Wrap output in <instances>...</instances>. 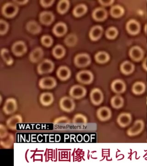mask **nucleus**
Returning <instances> with one entry per match:
<instances>
[{
    "instance_id": "obj_6",
    "label": "nucleus",
    "mask_w": 147,
    "mask_h": 166,
    "mask_svg": "<svg viewBox=\"0 0 147 166\" xmlns=\"http://www.w3.org/2000/svg\"><path fill=\"white\" fill-rule=\"evenodd\" d=\"M77 78L80 82L85 84H88L92 81L93 76L90 71H81L78 73Z\"/></svg>"
},
{
    "instance_id": "obj_35",
    "label": "nucleus",
    "mask_w": 147,
    "mask_h": 166,
    "mask_svg": "<svg viewBox=\"0 0 147 166\" xmlns=\"http://www.w3.org/2000/svg\"><path fill=\"white\" fill-rule=\"evenodd\" d=\"M117 33V31L115 28L111 27L107 30L106 35L107 37L109 39H113L116 36Z\"/></svg>"
},
{
    "instance_id": "obj_17",
    "label": "nucleus",
    "mask_w": 147,
    "mask_h": 166,
    "mask_svg": "<svg viewBox=\"0 0 147 166\" xmlns=\"http://www.w3.org/2000/svg\"><path fill=\"white\" fill-rule=\"evenodd\" d=\"M111 88L113 90L117 93L123 92L125 89V85L124 82L120 80H116L112 84Z\"/></svg>"
},
{
    "instance_id": "obj_9",
    "label": "nucleus",
    "mask_w": 147,
    "mask_h": 166,
    "mask_svg": "<svg viewBox=\"0 0 147 166\" xmlns=\"http://www.w3.org/2000/svg\"><path fill=\"white\" fill-rule=\"evenodd\" d=\"M86 93L85 89L79 85H75L71 89L70 94L71 97L76 99H79L84 96Z\"/></svg>"
},
{
    "instance_id": "obj_21",
    "label": "nucleus",
    "mask_w": 147,
    "mask_h": 166,
    "mask_svg": "<svg viewBox=\"0 0 147 166\" xmlns=\"http://www.w3.org/2000/svg\"><path fill=\"white\" fill-rule=\"evenodd\" d=\"M107 13L106 10L102 8H98L94 10L93 13V16L96 20L101 21L106 18Z\"/></svg>"
},
{
    "instance_id": "obj_19",
    "label": "nucleus",
    "mask_w": 147,
    "mask_h": 166,
    "mask_svg": "<svg viewBox=\"0 0 147 166\" xmlns=\"http://www.w3.org/2000/svg\"><path fill=\"white\" fill-rule=\"evenodd\" d=\"M126 27L129 33L132 34H135L138 33L140 29L139 24L134 20H131L129 21L127 24Z\"/></svg>"
},
{
    "instance_id": "obj_23",
    "label": "nucleus",
    "mask_w": 147,
    "mask_h": 166,
    "mask_svg": "<svg viewBox=\"0 0 147 166\" xmlns=\"http://www.w3.org/2000/svg\"><path fill=\"white\" fill-rule=\"evenodd\" d=\"M65 53V50L61 46L58 45L56 46L53 49V54L56 58L59 59L63 57Z\"/></svg>"
},
{
    "instance_id": "obj_27",
    "label": "nucleus",
    "mask_w": 147,
    "mask_h": 166,
    "mask_svg": "<svg viewBox=\"0 0 147 166\" xmlns=\"http://www.w3.org/2000/svg\"><path fill=\"white\" fill-rule=\"evenodd\" d=\"M95 59L97 62L100 63H103L108 61L109 56L107 53L104 52H100L96 54Z\"/></svg>"
},
{
    "instance_id": "obj_31",
    "label": "nucleus",
    "mask_w": 147,
    "mask_h": 166,
    "mask_svg": "<svg viewBox=\"0 0 147 166\" xmlns=\"http://www.w3.org/2000/svg\"><path fill=\"white\" fill-rule=\"evenodd\" d=\"M145 89L144 84L142 82H137L135 83L133 87V92L136 94L142 93Z\"/></svg>"
},
{
    "instance_id": "obj_22",
    "label": "nucleus",
    "mask_w": 147,
    "mask_h": 166,
    "mask_svg": "<svg viewBox=\"0 0 147 166\" xmlns=\"http://www.w3.org/2000/svg\"><path fill=\"white\" fill-rule=\"evenodd\" d=\"M53 99L52 94L49 93H42L40 96V100L41 103L44 105H49L53 102Z\"/></svg>"
},
{
    "instance_id": "obj_18",
    "label": "nucleus",
    "mask_w": 147,
    "mask_h": 166,
    "mask_svg": "<svg viewBox=\"0 0 147 166\" xmlns=\"http://www.w3.org/2000/svg\"><path fill=\"white\" fill-rule=\"evenodd\" d=\"M131 57L136 61L140 60L143 57V52L142 50L138 47L132 48L130 52Z\"/></svg>"
},
{
    "instance_id": "obj_2",
    "label": "nucleus",
    "mask_w": 147,
    "mask_h": 166,
    "mask_svg": "<svg viewBox=\"0 0 147 166\" xmlns=\"http://www.w3.org/2000/svg\"><path fill=\"white\" fill-rule=\"evenodd\" d=\"M54 68L53 62L50 60L45 59L39 64L37 70L39 73L42 74L51 72Z\"/></svg>"
},
{
    "instance_id": "obj_39",
    "label": "nucleus",
    "mask_w": 147,
    "mask_h": 166,
    "mask_svg": "<svg viewBox=\"0 0 147 166\" xmlns=\"http://www.w3.org/2000/svg\"><path fill=\"white\" fill-rule=\"evenodd\" d=\"M14 1L16 2V3L20 4H24L26 3L28 1V0H14L13 1Z\"/></svg>"
},
{
    "instance_id": "obj_34",
    "label": "nucleus",
    "mask_w": 147,
    "mask_h": 166,
    "mask_svg": "<svg viewBox=\"0 0 147 166\" xmlns=\"http://www.w3.org/2000/svg\"><path fill=\"white\" fill-rule=\"evenodd\" d=\"M42 43L45 46L49 47L51 46L53 43V39L51 37L48 35H44L41 38Z\"/></svg>"
},
{
    "instance_id": "obj_33",
    "label": "nucleus",
    "mask_w": 147,
    "mask_h": 166,
    "mask_svg": "<svg viewBox=\"0 0 147 166\" xmlns=\"http://www.w3.org/2000/svg\"><path fill=\"white\" fill-rule=\"evenodd\" d=\"M20 120L21 117L19 116H16L10 118L8 122V125L9 127L12 128H14L16 124Z\"/></svg>"
},
{
    "instance_id": "obj_5",
    "label": "nucleus",
    "mask_w": 147,
    "mask_h": 166,
    "mask_svg": "<svg viewBox=\"0 0 147 166\" xmlns=\"http://www.w3.org/2000/svg\"><path fill=\"white\" fill-rule=\"evenodd\" d=\"M76 65L79 67H84L89 64L90 59L89 56L86 54H81L77 55L74 60Z\"/></svg>"
},
{
    "instance_id": "obj_10",
    "label": "nucleus",
    "mask_w": 147,
    "mask_h": 166,
    "mask_svg": "<svg viewBox=\"0 0 147 166\" xmlns=\"http://www.w3.org/2000/svg\"><path fill=\"white\" fill-rule=\"evenodd\" d=\"M97 115L100 120L102 121H106L110 118L111 112L109 108L106 107H102L97 110Z\"/></svg>"
},
{
    "instance_id": "obj_16",
    "label": "nucleus",
    "mask_w": 147,
    "mask_h": 166,
    "mask_svg": "<svg viewBox=\"0 0 147 166\" xmlns=\"http://www.w3.org/2000/svg\"><path fill=\"white\" fill-rule=\"evenodd\" d=\"M70 75V72L69 69L66 67L62 66L60 67L57 71L58 77L62 80H65L68 79Z\"/></svg>"
},
{
    "instance_id": "obj_40",
    "label": "nucleus",
    "mask_w": 147,
    "mask_h": 166,
    "mask_svg": "<svg viewBox=\"0 0 147 166\" xmlns=\"http://www.w3.org/2000/svg\"><path fill=\"white\" fill-rule=\"evenodd\" d=\"M82 137L80 134L78 135L77 137V140L78 142H81L82 140Z\"/></svg>"
},
{
    "instance_id": "obj_36",
    "label": "nucleus",
    "mask_w": 147,
    "mask_h": 166,
    "mask_svg": "<svg viewBox=\"0 0 147 166\" xmlns=\"http://www.w3.org/2000/svg\"><path fill=\"white\" fill-rule=\"evenodd\" d=\"M8 28V25L5 21L1 19L0 20V33L3 35L7 32Z\"/></svg>"
},
{
    "instance_id": "obj_32",
    "label": "nucleus",
    "mask_w": 147,
    "mask_h": 166,
    "mask_svg": "<svg viewBox=\"0 0 147 166\" xmlns=\"http://www.w3.org/2000/svg\"><path fill=\"white\" fill-rule=\"evenodd\" d=\"M123 103L122 98L118 96L113 97L111 99V103L113 107L117 108L121 105Z\"/></svg>"
},
{
    "instance_id": "obj_25",
    "label": "nucleus",
    "mask_w": 147,
    "mask_h": 166,
    "mask_svg": "<svg viewBox=\"0 0 147 166\" xmlns=\"http://www.w3.org/2000/svg\"><path fill=\"white\" fill-rule=\"evenodd\" d=\"M1 56L5 62L8 65H11L13 63V59L8 50L6 48H3L1 50Z\"/></svg>"
},
{
    "instance_id": "obj_20",
    "label": "nucleus",
    "mask_w": 147,
    "mask_h": 166,
    "mask_svg": "<svg viewBox=\"0 0 147 166\" xmlns=\"http://www.w3.org/2000/svg\"><path fill=\"white\" fill-rule=\"evenodd\" d=\"M102 29L99 26H96L93 27L90 30V36L91 39L95 40L100 38L102 33Z\"/></svg>"
},
{
    "instance_id": "obj_7",
    "label": "nucleus",
    "mask_w": 147,
    "mask_h": 166,
    "mask_svg": "<svg viewBox=\"0 0 147 166\" xmlns=\"http://www.w3.org/2000/svg\"><path fill=\"white\" fill-rule=\"evenodd\" d=\"M56 82L51 77H46L41 79L39 82L40 86L43 89H51L55 86Z\"/></svg>"
},
{
    "instance_id": "obj_1",
    "label": "nucleus",
    "mask_w": 147,
    "mask_h": 166,
    "mask_svg": "<svg viewBox=\"0 0 147 166\" xmlns=\"http://www.w3.org/2000/svg\"><path fill=\"white\" fill-rule=\"evenodd\" d=\"M18 7L15 4L11 2L5 4L2 8L3 14L6 17L11 18L13 17L17 13Z\"/></svg>"
},
{
    "instance_id": "obj_26",
    "label": "nucleus",
    "mask_w": 147,
    "mask_h": 166,
    "mask_svg": "<svg viewBox=\"0 0 147 166\" xmlns=\"http://www.w3.org/2000/svg\"><path fill=\"white\" fill-rule=\"evenodd\" d=\"M69 5V1L66 0L60 1L57 5L58 11L61 14H63L67 10Z\"/></svg>"
},
{
    "instance_id": "obj_8",
    "label": "nucleus",
    "mask_w": 147,
    "mask_h": 166,
    "mask_svg": "<svg viewBox=\"0 0 147 166\" xmlns=\"http://www.w3.org/2000/svg\"><path fill=\"white\" fill-rule=\"evenodd\" d=\"M90 99L92 103L96 105L100 104L103 99V96L101 91L98 88H95L91 92Z\"/></svg>"
},
{
    "instance_id": "obj_41",
    "label": "nucleus",
    "mask_w": 147,
    "mask_h": 166,
    "mask_svg": "<svg viewBox=\"0 0 147 166\" xmlns=\"http://www.w3.org/2000/svg\"><path fill=\"white\" fill-rule=\"evenodd\" d=\"M89 136L86 134L84 137V140L85 142H88L89 141Z\"/></svg>"
},
{
    "instance_id": "obj_38",
    "label": "nucleus",
    "mask_w": 147,
    "mask_h": 166,
    "mask_svg": "<svg viewBox=\"0 0 147 166\" xmlns=\"http://www.w3.org/2000/svg\"><path fill=\"white\" fill-rule=\"evenodd\" d=\"M99 1L102 4L105 5H109L113 3V1L111 0H100Z\"/></svg>"
},
{
    "instance_id": "obj_14",
    "label": "nucleus",
    "mask_w": 147,
    "mask_h": 166,
    "mask_svg": "<svg viewBox=\"0 0 147 166\" xmlns=\"http://www.w3.org/2000/svg\"><path fill=\"white\" fill-rule=\"evenodd\" d=\"M27 30L32 34H37L40 32L41 27L40 25L36 21L31 20L28 22L26 24Z\"/></svg>"
},
{
    "instance_id": "obj_28",
    "label": "nucleus",
    "mask_w": 147,
    "mask_h": 166,
    "mask_svg": "<svg viewBox=\"0 0 147 166\" xmlns=\"http://www.w3.org/2000/svg\"><path fill=\"white\" fill-rule=\"evenodd\" d=\"M87 121L86 117L81 114H78L76 115L74 117L72 122L75 124H86Z\"/></svg>"
},
{
    "instance_id": "obj_24",
    "label": "nucleus",
    "mask_w": 147,
    "mask_h": 166,
    "mask_svg": "<svg viewBox=\"0 0 147 166\" xmlns=\"http://www.w3.org/2000/svg\"><path fill=\"white\" fill-rule=\"evenodd\" d=\"M121 69L123 73L127 74L133 72L134 69V66L131 63L129 62L126 61L121 65Z\"/></svg>"
},
{
    "instance_id": "obj_30",
    "label": "nucleus",
    "mask_w": 147,
    "mask_h": 166,
    "mask_svg": "<svg viewBox=\"0 0 147 166\" xmlns=\"http://www.w3.org/2000/svg\"><path fill=\"white\" fill-rule=\"evenodd\" d=\"M124 10L121 6L115 5L113 7L111 10V15L115 17H119L123 14Z\"/></svg>"
},
{
    "instance_id": "obj_3",
    "label": "nucleus",
    "mask_w": 147,
    "mask_h": 166,
    "mask_svg": "<svg viewBox=\"0 0 147 166\" xmlns=\"http://www.w3.org/2000/svg\"><path fill=\"white\" fill-rule=\"evenodd\" d=\"M27 48L25 43L22 41H18L15 42L12 45L11 50L15 55L20 56L26 52Z\"/></svg>"
},
{
    "instance_id": "obj_13",
    "label": "nucleus",
    "mask_w": 147,
    "mask_h": 166,
    "mask_svg": "<svg viewBox=\"0 0 147 166\" xmlns=\"http://www.w3.org/2000/svg\"><path fill=\"white\" fill-rule=\"evenodd\" d=\"M17 107L16 102L13 98L7 99L4 107V110L7 114H10L16 110Z\"/></svg>"
},
{
    "instance_id": "obj_29",
    "label": "nucleus",
    "mask_w": 147,
    "mask_h": 166,
    "mask_svg": "<svg viewBox=\"0 0 147 166\" xmlns=\"http://www.w3.org/2000/svg\"><path fill=\"white\" fill-rule=\"evenodd\" d=\"M86 10V6L83 4H81L75 7L73 11V14L76 16H79L84 14Z\"/></svg>"
},
{
    "instance_id": "obj_15",
    "label": "nucleus",
    "mask_w": 147,
    "mask_h": 166,
    "mask_svg": "<svg viewBox=\"0 0 147 166\" xmlns=\"http://www.w3.org/2000/svg\"><path fill=\"white\" fill-rule=\"evenodd\" d=\"M67 27L65 24L60 22L56 24L53 27V33L57 36L63 35L67 31Z\"/></svg>"
},
{
    "instance_id": "obj_4",
    "label": "nucleus",
    "mask_w": 147,
    "mask_h": 166,
    "mask_svg": "<svg viewBox=\"0 0 147 166\" xmlns=\"http://www.w3.org/2000/svg\"><path fill=\"white\" fill-rule=\"evenodd\" d=\"M60 105L61 108L67 112L72 111L75 107V103L73 100L68 97H64L61 100Z\"/></svg>"
},
{
    "instance_id": "obj_12",
    "label": "nucleus",
    "mask_w": 147,
    "mask_h": 166,
    "mask_svg": "<svg viewBox=\"0 0 147 166\" xmlns=\"http://www.w3.org/2000/svg\"><path fill=\"white\" fill-rule=\"evenodd\" d=\"M43 54V52L41 48H36L33 49L30 54V60L33 63H36L42 59Z\"/></svg>"
},
{
    "instance_id": "obj_11",
    "label": "nucleus",
    "mask_w": 147,
    "mask_h": 166,
    "mask_svg": "<svg viewBox=\"0 0 147 166\" xmlns=\"http://www.w3.org/2000/svg\"><path fill=\"white\" fill-rule=\"evenodd\" d=\"M54 19V15L50 11H44L40 14L39 20L43 24L47 25L50 24L53 21Z\"/></svg>"
},
{
    "instance_id": "obj_37",
    "label": "nucleus",
    "mask_w": 147,
    "mask_h": 166,
    "mask_svg": "<svg viewBox=\"0 0 147 166\" xmlns=\"http://www.w3.org/2000/svg\"><path fill=\"white\" fill-rule=\"evenodd\" d=\"M40 1L41 4L42 6L44 7H47L51 5L53 3L54 1L41 0Z\"/></svg>"
}]
</instances>
